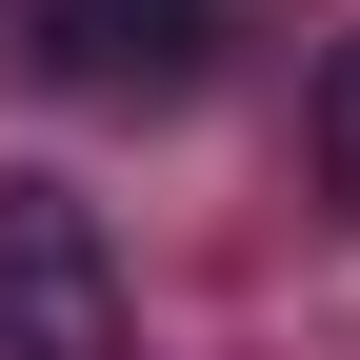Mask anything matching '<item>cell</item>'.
<instances>
[{"label":"cell","instance_id":"obj_1","mask_svg":"<svg viewBox=\"0 0 360 360\" xmlns=\"http://www.w3.org/2000/svg\"><path fill=\"white\" fill-rule=\"evenodd\" d=\"M0 360H120L101 200H60V180H0Z\"/></svg>","mask_w":360,"mask_h":360},{"label":"cell","instance_id":"obj_2","mask_svg":"<svg viewBox=\"0 0 360 360\" xmlns=\"http://www.w3.org/2000/svg\"><path fill=\"white\" fill-rule=\"evenodd\" d=\"M220 0H40V60L60 80H180Z\"/></svg>","mask_w":360,"mask_h":360},{"label":"cell","instance_id":"obj_3","mask_svg":"<svg viewBox=\"0 0 360 360\" xmlns=\"http://www.w3.org/2000/svg\"><path fill=\"white\" fill-rule=\"evenodd\" d=\"M300 141H321V200H360V40L321 60V101H300Z\"/></svg>","mask_w":360,"mask_h":360}]
</instances>
